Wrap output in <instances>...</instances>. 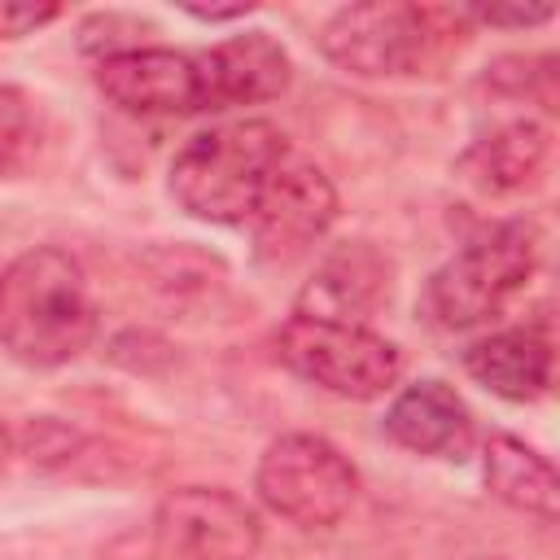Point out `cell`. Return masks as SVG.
<instances>
[{
    "mask_svg": "<svg viewBox=\"0 0 560 560\" xmlns=\"http://www.w3.org/2000/svg\"><path fill=\"white\" fill-rule=\"evenodd\" d=\"M385 438L411 455H459L472 438V411L455 385L424 376L385 407Z\"/></svg>",
    "mask_w": 560,
    "mask_h": 560,
    "instance_id": "cell-12",
    "label": "cell"
},
{
    "mask_svg": "<svg viewBox=\"0 0 560 560\" xmlns=\"http://www.w3.org/2000/svg\"><path fill=\"white\" fill-rule=\"evenodd\" d=\"M61 9L57 4H18V0H0V39H22L39 26H48Z\"/></svg>",
    "mask_w": 560,
    "mask_h": 560,
    "instance_id": "cell-17",
    "label": "cell"
},
{
    "mask_svg": "<svg viewBox=\"0 0 560 560\" xmlns=\"http://www.w3.org/2000/svg\"><path fill=\"white\" fill-rule=\"evenodd\" d=\"M254 490L280 521L298 529H332L359 499V472L328 438L280 433L258 455Z\"/></svg>",
    "mask_w": 560,
    "mask_h": 560,
    "instance_id": "cell-6",
    "label": "cell"
},
{
    "mask_svg": "<svg viewBox=\"0 0 560 560\" xmlns=\"http://www.w3.org/2000/svg\"><path fill=\"white\" fill-rule=\"evenodd\" d=\"M96 88L105 92V101L140 118L210 109L197 52H179V48H144V44L109 48L96 61Z\"/></svg>",
    "mask_w": 560,
    "mask_h": 560,
    "instance_id": "cell-9",
    "label": "cell"
},
{
    "mask_svg": "<svg viewBox=\"0 0 560 560\" xmlns=\"http://www.w3.org/2000/svg\"><path fill=\"white\" fill-rule=\"evenodd\" d=\"M31 140H35L31 101L18 88H0V175L22 166V158L31 153Z\"/></svg>",
    "mask_w": 560,
    "mask_h": 560,
    "instance_id": "cell-16",
    "label": "cell"
},
{
    "mask_svg": "<svg viewBox=\"0 0 560 560\" xmlns=\"http://www.w3.org/2000/svg\"><path fill=\"white\" fill-rule=\"evenodd\" d=\"M96 337V302L83 262L61 245H35L0 267V350L26 368H61Z\"/></svg>",
    "mask_w": 560,
    "mask_h": 560,
    "instance_id": "cell-1",
    "label": "cell"
},
{
    "mask_svg": "<svg viewBox=\"0 0 560 560\" xmlns=\"http://www.w3.org/2000/svg\"><path fill=\"white\" fill-rule=\"evenodd\" d=\"M486 486L499 503L538 516V521H556L560 516V477L556 464L547 455H538L529 442L512 438V433H490L486 438Z\"/></svg>",
    "mask_w": 560,
    "mask_h": 560,
    "instance_id": "cell-15",
    "label": "cell"
},
{
    "mask_svg": "<svg viewBox=\"0 0 560 560\" xmlns=\"http://www.w3.org/2000/svg\"><path fill=\"white\" fill-rule=\"evenodd\" d=\"M538 228L529 219H503L455 249L424 284L420 311L433 328L464 332L494 319L538 271Z\"/></svg>",
    "mask_w": 560,
    "mask_h": 560,
    "instance_id": "cell-3",
    "label": "cell"
},
{
    "mask_svg": "<svg viewBox=\"0 0 560 560\" xmlns=\"http://www.w3.org/2000/svg\"><path fill=\"white\" fill-rule=\"evenodd\" d=\"M551 158V131L538 118H512L472 140L459 158V179L481 197H508L529 188Z\"/></svg>",
    "mask_w": 560,
    "mask_h": 560,
    "instance_id": "cell-13",
    "label": "cell"
},
{
    "mask_svg": "<svg viewBox=\"0 0 560 560\" xmlns=\"http://www.w3.org/2000/svg\"><path fill=\"white\" fill-rule=\"evenodd\" d=\"M337 219V188L324 175V166L306 153H284V162L271 171L254 214H249V232H254V254L262 262H293L302 258L315 241H324V232Z\"/></svg>",
    "mask_w": 560,
    "mask_h": 560,
    "instance_id": "cell-8",
    "label": "cell"
},
{
    "mask_svg": "<svg viewBox=\"0 0 560 560\" xmlns=\"http://www.w3.org/2000/svg\"><path fill=\"white\" fill-rule=\"evenodd\" d=\"M9 451H13V438L0 429V468H4V459H9Z\"/></svg>",
    "mask_w": 560,
    "mask_h": 560,
    "instance_id": "cell-20",
    "label": "cell"
},
{
    "mask_svg": "<svg viewBox=\"0 0 560 560\" xmlns=\"http://www.w3.org/2000/svg\"><path fill=\"white\" fill-rule=\"evenodd\" d=\"M262 547L258 512L223 486L171 490L153 512L158 560H254Z\"/></svg>",
    "mask_w": 560,
    "mask_h": 560,
    "instance_id": "cell-7",
    "label": "cell"
},
{
    "mask_svg": "<svg viewBox=\"0 0 560 560\" xmlns=\"http://www.w3.org/2000/svg\"><path fill=\"white\" fill-rule=\"evenodd\" d=\"M184 13L197 22H232V18H249L254 4L249 0H241V4H184Z\"/></svg>",
    "mask_w": 560,
    "mask_h": 560,
    "instance_id": "cell-19",
    "label": "cell"
},
{
    "mask_svg": "<svg viewBox=\"0 0 560 560\" xmlns=\"http://www.w3.org/2000/svg\"><path fill=\"white\" fill-rule=\"evenodd\" d=\"M276 354L293 376L350 402H372L402 376V350L368 324L289 315L276 328Z\"/></svg>",
    "mask_w": 560,
    "mask_h": 560,
    "instance_id": "cell-5",
    "label": "cell"
},
{
    "mask_svg": "<svg viewBox=\"0 0 560 560\" xmlns=\"http://www.w3.org/2000/svg\"><path fill=\"white\" fill-rule=\"evenodd\" d=\"M289 136L267 118H236L197 131L171 162V197L201 223H249Z\"/></svg>",
    "mask_w": 560,
    "mask_h": 560,
    "instance_id": "cell-2",
    "label": "cell"
},
{
    "mask_svg": "<svg viewBox=\"0 0 560 560\" xmlns=\"http://www.w3.org/2000/svg\"><path fill=\"white\" fill-rule=\"evenodd\" d=\"M389 289H394V262L372 241H341L319 258L315 276L302 284L293 315L368 324L381 311V302H389Z\"/></svg>",
    "mask_w": 560,
    "mask_h": 560,
    "instance_id": "cell-10",
    "label": "cell"
},
{
    "mask_svg": "<svg viewBox=\"0 0 560 560\" xmlns=\"http://www.w3.org/2000/svg\"><path fill=\"white\" fill-rule=\"evenodd\" d=\"M197 66L206 79V105L210 109L276 101L293 79V61L271 31H245V35L214 44V48H201Z\"/></svg>",
    "mask_w": 560,
    "mask_h": 560,
    "instance_id": "cell-11",
    "label": "cell"
},
{
    "mask_svg": "<svg viewBox=\"0 0 560 560\" xmlns=\"http://www.w3.org/2000/svg\"><path fill=\"white\" fill-rule=\"evenodd\" d=\"M464 372L508 402H534L551 385V337L542 328H499L464 350Z\"/></svg>",
    "mask_w": 560,
    "mask_h": 560,
    "instance_id": "cell-14",
    "label": "cell"
},
{
    "mask_svg": "<svg viewBox=\"0 0 560 560\" xmlns=\"http://www.w3.org/2000/svg\"><path fill=\"white\" fill-rule=\"evenodd\" d=\"M446 9H420L402 0L341 4L319 26V52L354 79H402L420 74L446 44Z\"/></svg>",
    "mask_w": 560,
    "mask_h": 560,
    "instance_id": "cell-4",
    "label": "cell"
},
{
    "mask_svg": "<svg viewBox=\"0 0 560 560\" xmlns=\"http://www.w3.org/2000/svg\"><path fill=\"white\" fill-rule=\"evenodd\" d=\"M468 18L486 26H542L556 18V4H490V9H468Z\"/></svg>",
    "mask_w": 560,
    "mask_h": 560,
    "instance_id": "cell-18",
    "label": "cell"
}]
</instances>
